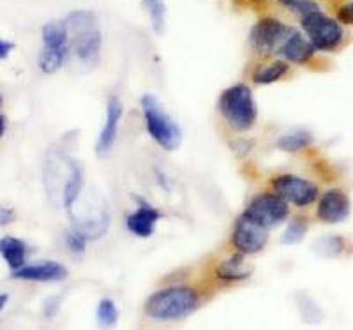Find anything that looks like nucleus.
<instances>
[{"label":"nucleus","mask_w":353,"mask_h":330,"mask_svg":"<svg viewBox=\"0 0 353 330\" xmlns=\"http://www.w3.org/2000/svg\"><path fill=\"white\" fill-rule=\"evenodd\" d=\"M277 6L281 9H285L286 12L297 17L301 20L302 17L309 14V12L320 11V4L316 0H276Z\"/></svg>","instance_id":"obj_28"},{"label":"nucleus","mask_w":353,"mask_h":330,"mask_svg":"<svg viewBox=\"0 0 353 330\" xmlns=\"http://www.w3.org/2000/svg\"><path fill=\"white\" fill-rule=\"evenodd\" d=\"M337 21L341 25H350L353 27V0L346 2V4L339 6L337 9Z\"/></svg>","instance_id":"obj_32"},{"label":"nucleus","mask_w":353,"mask_h":330,"mask_svg":"<svg viewBox=\"0 0 353 330\" xmlns=\"http://www.w3.org/2000/svg\"><path fill=\"white\" fill-rule=\"evenodd\" d=\"M228 145H230V150H232L233 156L239 157V159H244V157H248L249 154L253 152L254 145H256V141L249 136L235 134V136L230 138Z\"/></svg>","instance_id":"obj_29"},{"label":"nucleus","mask_w":353,"mask_h":330,"mask_svg":"<svg viewBox=\"0 0 353 330\" xmlns=\"http://www.w3.org/2000/svg\"><path fill=\"white\" fill-rule=\"evenodd\" d=\"M274 145H276L279 152L295 156V154L305 152V150H309L314 145V134L305 127H295L292 131L283 133L281 136L277 138Z\"/></svg>","instance_id":"obj_21"},{"label":"nucleus","mask_w":353,"mask_h":330,"mask_svg":"<svg viewBox=\"0 0 353 330\" xmlns=\"http://www.w3.org/2000/svg\"><path fill=\"white\" fill-rule=\"evenodd\" d=\"M69 34L62 20H52L41 28V52L37 69L43 74H55L69 62Z\"/></svg>","instance_id":"obj_5"},{"label":"nucleus","mask_w":353,"mask_h":330,"mask_svg":"<svg viewBox=\"0 0 353 330\" xmlns=\"http://www.w3.org/2000/svg\"><path fill=\"white\" fill-rule=\"evenodd\" d=\"M62 307V297L61 295H53V297H48L43 304V316L46 320H53L59 314Z\"/></svg>","instance_id":"obj_30"},{"label":"nucleus","mask_w":353,"mask_h":330,"mask_svg":"<svg viewBox=\"0 0 353 330\" xmlns=\"http://www.w3.org/2000/svg\"><path fill=\"white\" fill-rule=\"evenodd\" d=\"M18 219V212L14 207L0 205V228L11 226Z\"/></svg>","instance_id":"obj_31"},{"label":"nucleus","mask_w":353,"mask_h":330,"mask_svg":"<svg viewBox=\"0 0 353 330\" xmlns=\"http://www.w3.org/2000/svg\"><path fill=\"white\" fill-rule=\"evenodd\" d=\"M316 55L318 52L311 45V41L305 37V34L302 32L301 28L293 27L288 36L285 37V41L281 43L279 50H277L276 56L286 61L290 65L307 68V65H311L316 61Z\"/></svg>","instance_id":"obj_16"},{"label":"nucleus","mask_w":353,"mask_h":330,"mask_svg":"<svg viewBox=\"0 0 353 330\" xmlns=\"http://www.w3.org/2000/svg\"><path fill=\"white\" fill-rule=\"evenodd\" d=\"M88 244H90V240L83 234H80L78 229L72 228V226H69L64 231V246L68 253L72 254V256H83L87 253Z\"/></svg>","instance_id":"obj_27"},{"label":"nucleus","mask_w":353,"mask_h":330,"mask_svg":"<svg viewBox=\"0 0 353 330\" xmlns=\"http://www.w3.org/2000/svg\"><path fill=\"white\" fill-rule=\"evenodd\" d=\"M2 106H4V96L0 94V110H2Z\"/></svg>","instance_id":"obj_36"},{"label":"nucleus","mask_w":353,"mask_h":330,"mask_svg":"<svg viewBox=\"0 0 353 330\" xmlns=\"http://www.w3.org/2000/svg\"><path fill=\"white\" fill-rule=\"evenodd\" d=\"M352 214V198L341 187H329L321 191L314 203V218L323 225H339Z\"/></svg>","instance_id":"obj_14"},{"label":"nucleus","mask_w":353,"mask_h":330,"mask_svg":"<svg viewBox=\"0 0 353 330\" xmlns=\"http://www.w3.org/2000/svg\"><path fill=\"white\" fill-rule=\"evenodd\" d=\"M311 221L305 214H293L290 216L288 221L285 223V229L281 234V244L283 246H297L305 238L309 231Z\"/></svg>","instance_id":"obj_22"},{"label":"nucleus","mask_w":353,"mask_h":330,"mask_svg":"<svg viewBox=\"0 0 353 330\" xmlns=\"http://www.w3.org/2000/svg\"><path fill=\"white\" fill-rule=\"evenodd\" d=\"M132 202H134V209L125 216V229L132 237L150 238L156 234L163 212L156 205H152L147 198L138 196V194L132 196Z\"/></svg>","instance_id":"obj_15"},{"label":"nucleus","mask_w":353,"mask_h":330,"mask_svg":"<svg viewBox=\"0 0 353 330\" xmlns=\"http://www.w3.org/2000/svg\"><path fill=\"white\" fill-rule=\"evenodd\" d=\"M217 113L228 133L245 134L253 131L260 118V112L251 85L239 81L221 90L217 97Z\"/></svg>","instance_id":"obj_3"},{"label":"nucleus","mask_w":353,"mask_h":330,"mask_svg":"<svg viewBox=\"0 0 353 330\" xmlns=\"http://www.w3.org/2000/svg\"><path fill=\"white\" fill-rule=\"evenodd\" d=\"M295 304H297V309L301 313V318L304 323H307V325H318V323L323 322V316H325L323 309H321L320 304L309 293H305V291L297 293Z\"/></svg>","instance_id":"obj_23"},{"label":"nucleus","mask_w":353,"mask_h":330,"mask_svg":"<svg viewBox=\"0 0 353 330\" xmlns=\"http://www.w3.org/2000/svg\"><path fill=\"white\" fill-rule=\"evenodd\" d=\"M119 307L115 300L110 297H103L96 307V322L101 330H112L119 323Z\"/></svg>","instance_id":"obj_25"},{"label":"nucleus","mask_w":353,"mask_h":330,"mask_svg":"<svg viewBox=\"0 0 353 330\" xmlns=\"http://www.w3.org/2000/svg\"><path fill=\"white\" fill-rule=\"evenodd\" d=\"M241 214L272 231L274 228L283 226L288 221L292 216V207L279 194L267 187L249 198Z\"/></svg>","instance_id":"obj_9"},{"label":"nucleus","mask_w":353,"mask_h":330,"mask_svg":"<svg viewBox=\"0 0 353 330\" xmlns=\"http://www.w3.org/2000/svg\"><path fill=\"white\" fill-rule=\"evenodd\" d=\"M346 246H348V242L341 235H323L314 242L313 247L318 256L321 258H339L341 254H345Z\"/></svg>","instance_id":"obj_24"},{"label":"nucleus","mask_w":353,"mask_h":330,"mask_svg":"<svg viewBox=\"0 0 353 330\" xmlns=\"http://www.w3.org/2000/svg\"><path fill=\"white\" fill-rule=\"evenodd\" d=\"M12 52H14V43L9 39H2V37H0V61H6V59H9Z\"/></svg>","instance_id":"obj_33"},{"label":"nucleus","mask_w":353,"mask_h":330,"mask_svg":"<svg viewBox=\"0 0 353 330\" xmlns=\"http://www.w3.org/2000/svg\"><path fill=\"white\" fill-rule=\"evenodd\" d=\"M32 253V247L27 242L14 235H2L0 237V258L11 272L21 269L28 263V256Z\"/></svg>","instance_id":"obj_20"},{"label":"nucleus","mask_w":353,"mask_h":330,"mask_svg":"<svg viewBox=\"0 0 353 330\" xmlns=\"http://www.w3.org/2000/svg\"><path fill=\"white\" fill-rule=\"evenodd\" d=\"M78 159L62 145H52L46 150L43 163V185L50 202L55 207L61 205L64 187L71 178L72 169Z\"/></svg>","instance_id":"obj_8"},{"label":"nucleus","mask_w":353,"mask_h":330,"mask_svg":"<svg viewBox=\"0 0 353 330\" xmlns=\"http://www.w3.org/2000/svg\"><path fill=\"white\" fill-rule=\"evenodd\" d=\"M8 302H9V295L8 293H0V314H2V311L6 309Z\"/></svg>","instance_id":"obj_35"},{"label":"nucleus","mask_w":353,"mask_h":330,"mask_svg":"<svg viewBox=\"0 0 353 330\" xmlns=\"http://www.w3.org/2000/svg\"><path fill=\"white\" fill-rule=\"evenodd\" d=\"M270 229L263 228L258 223L245 218L244 214H239L237 219L233 221L232 231L228 237L230 251L244 256H256L263 253L265 247L269 246Z\"/></svg>","instance_id":"obj_11"},{"label":"nucleus","mask_w":353,"mask_h":330,"mask_svg":"<svg viewBox=\"0 0 353 330\" xmlns=\"http://www.w3.org/2000/svg\"><path fill=\"white\" fill-rule=\"evenodd\" d=\"M203 291L188 282H173L152 291L143 304V313L154 322H179L198 311Z\"/></svg>","instance_id":"obj_2"},{"label":"nucleus","mask_w":353,"mask_h":330,"mask_svg":"<svg viewBox=\"0 0 353 330\" xmlns=\"http://www.w3.org/2000/svg\"><path fill=\"white\" fill-rule=\"evenodd\" d=\"M267 187L279 194L290 207L297 210H307L314 207L321 193L318 182L292 174V172H279V174L270 175Z\"/></svg>","instance_id":"obj_6"},{"label":"nucleus","mask_w":353,"mask_h":330,"mask_svg":"<svg viewBox=\"0 0 353 330\" xmlns=\"http://www.w3.org/2000/svg\"><path fill=\"white\" fill-rule=\"evenodd\" d=\"M253 265L248 263V256L230 251L228 256L221 258L210 269V276L216 282L223 285H237V282L248 281L253 276Z\"/></svg>","instance_id":"obj_18"},{"label":"nucleus","mask_w":353,"mask_h":330,"mask_svg":"<svg viewBox=\"0 0 353 330\" xmlns=\"http://www.w3.org/2000/svg\"><path fill=\"white\" fill-rule=\"evenodd\" d=\"M11 278L28 282H61L69 278V270L57 260H39L28 262L21 269L11 272Z\"/></svg>","instance_id":"obj_17"},{"label":"nucleus","mask_w":353,"mask_h":330,"mask_svg":"<svg viewBox=\"0 0 353 330\" xmlns=\"http://www.w3.org/2000/svg\"><path fill=\"white\" fill-rule=\"evenodd\" d=\"M292 25L276 17H261L249 30L248 46L256 59H270L277 55V50L292 30Z\"/></svg>","instance_id":"obj_10"},{"label":"nucleus","mask_w":353,"mask_h":330,"mask_svg":"<svg viewBox=\"0 0 353 330\" xmlns=\"http://www.w3.org/2000/svg\"><path fill=\"white\" fill-rule=\"evenodd\" d=\"M122 118H124V103L119 96L112 94L106 99L105 105V118L99 129L96 140V156L99 159H105L112 154L117 140H119V129H121Z\"/></svg>","instance_id":"obj_13"},{"label":"nucleus","mask_w":353,"mask_h":330,"mask_svg":"<svg viewBox=\"0 0 353 330\" xmlns=\"http://www.w3.org/2000/svg\"><path fill=\"white\" fill-rule=\"evenodd\" d=\"M69 34V62L80 71H92L103 59V32L94 11L77 9L62 18Z\"/></svg>","instance_id":"obj_1"},{"label":"nucleus","mask_w":353,"mask_h":330,"mask_svg":"<svg viewBox=\"0 0 353 330\" xmlns=\"http://www.w3.org/2000/svg\"><path fill=\"white\" fill-rule=\"evenodd\" d=\"M301 30L305 34L318 53H334L346 43V32L336 18L314 11L301 18Z\"/></svg>","instance_id":"obj_7"},{"label":"nucleus","mask_w":353,"mask_h":330,"mask_svg":"<svg viewBox=\"0 0 353 330\" xmlns=\"http://www.w3.org/2000/svg\"><path fill=\"white\" fill-rule=\"evenodd\" d=\"M140 112L143 127L150 140L165 152H175L182 143V127L166 112L165 105L154 94H143L140 97Z\"/></svg>","instance_id":"obj_4"},{"label":"nucleus","mask_w":353,"mask_h":330,"mask_svg":"<svg viewBox=\"0 0 353 330\" xmlns=\"http://www.w3.org/2000/svg\"><path fill=\"white\" fill-rule=\"evenodd\" d=\"M68 216L69 221H71L69 226L78 229L90 242H96L105 237L110 231V226H112V214H110V207L105 200L92 202V207L74 205V209Z\"/></svg>","instance_id":"obj_12"},{"label":"nucleus","mask_w":353,"mask_h":330,"mask_svg":"<svg viewBox=\"0 0 353 330\" xmlns=\"http://www.w3.org/2000/svg\"><path fill=\"white\" fill-rule=\"evenodd\" d=\"M145 12L150 20V27L156 34H163L166 28V4L165 0H141Z\"/></svg>","instance_id":"obj_26"},{"label":"nucleus","mask_w":353,"mask_h":330,"mask_svg":"<svg viewBox=\"0 0 353 330\" xmlns=\"http://www.w3.org/2000/svg\"><path fill=\"white\" fill-rule=\"evenodd\" d=\"M292 73V65L279 56L258 59L256 64L249 71V81L258 87H269L286 80Z\"/></svg>","instance_id":"obj_19"},{"label":"nucleus","mask_w":353,"mask_h":330,"mask_svg":"<svg viewBox=\"0 0 353 330\" xmlns=\"http://www.w3.org/2000/svg\"><path fill=\"white\" fill-rule=\"evenodd\" d=\"M8 127H9L8 117H6L4 113H0V141L4 140L6 133H8Z\"/></svg>","instance_id":"obj_34"}]
</instances>
